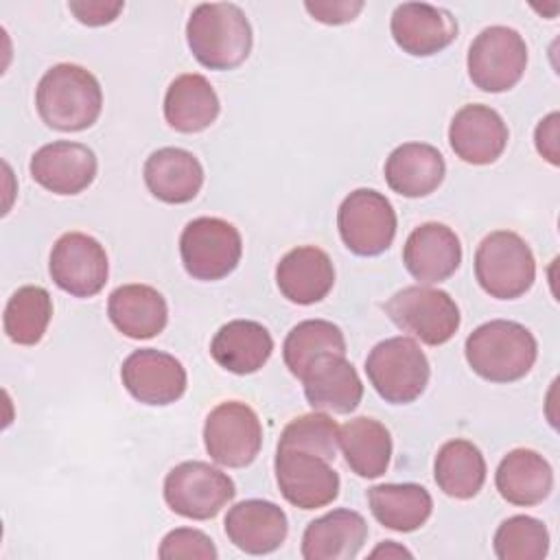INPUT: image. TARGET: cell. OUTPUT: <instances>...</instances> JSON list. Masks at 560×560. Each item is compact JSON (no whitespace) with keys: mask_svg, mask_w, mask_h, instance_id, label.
I'll list each match as a JSON object with an SVG mask.
<instances>
[{"mask_svg":"<svg viewBox=\"0 0 560 560\" xmlns=\"http://www.w3.org/2000/svg\"><path fill=\"white\" fill-rule=\"evenodd\" d=\"M368 505L383 527L402 534L420 529L433 512V499L420 483L372 486L368 490Z\"/></svg>","mask_w":560,"mask_h":560,"instance_id":"cell-29","label":"cell"},{"mask_svg":"<svg viewBox=\"0 0 560 560\" xmlns=\"http://www.w3.org/2000/svg\"><path fill=\"white\" fill-rule=\"evenodd\" d=\"M337 446H339V427L328 413H322V411L293 418L282 429L278 440V448L308 451L328 462L335 459Z\"/></svg>","mask_w":560,"mask_h":560,"instance_id":"cell-35","label":"cell"},{"mask_svg":"<svg viewBox=\"0 0 560 560\" xmlns=\"http://www.w3.org/2000/svg\"><path fill=\"white\" fill-rule=\"evenodd\" d=\"M492 547L499 560H542L549 551V532L542 521L516 514L497 527Z\"/></svg>","mask_w":560,"mask_h":560,"instance_id":"cell-34","label":"cell"},{"mask_svg":"<svg viewBox=\"0 0 560 560\" xmlns=\"http://www.w3.org/2000/svg\"><path fill=\"white\" fill-rule=\"evenodd\" d=\"M221 112L212 83L197 72L179 74L164 94V118L179 133H199L208 129Z\"/></svg>","mask_w":560,"mask_h":560,"instance_id":"cell-28","label":"cell"},{"mask_svg":"<svg viewBox=\"0 0 560 560\" xmlns=\"http://www.w3.org/2000/svg\"><path fill=\"white\" fill-rule=\"evenodd\" d=\"M328 354L346 357V337L328 319H304L289 330L282 343V359L295 378H304L311 365Z\"/></svg>","mask_w":560,"mask_h":560,"instance_id":"cell-32","label":"cell"},{"mask_svg":"<svg viewBox=\"0 0 560 560\" xmlns=\"http://www.w3.org/2000/svg\"><path fill=\"white\" fill-rule=\"evenodd\" d=\"M28 171L42 188L55 195H79L94 182L98 162L88 144L57 140L33 153Z\"/></svg>","mask_w":560,"mask_h":560,"instance_id":"cell-17","label":"cell"},{"mask_svg":"<svg viewBox=\"0 0 560 560\" xmlns=\"http://www.w3.org/2000/svg\"><path fill=\"white\" fill-rule=\"evenodd\" d=\"M494 483L508 503L532 508L551 494L553 470L540 453L532 448H514L499 462Z\"/></svg>","mask_w":560,"mask_h":560,"instance_id":"cell-27","label":"cell"},{"mask_svg":"<svg viewBox=\"0 0 560 560\" xmlns=\"http://www.w3.org/2000/svg\"><path fill=\"white\" fill-rule=\"evenodd\" d=\"M120 381L138 402L164 407L184 396L188 376L173 354L155 348H140L122 361Z\"/></svg>","mask_w":560,"mask_h":560,"instance_id":"cell-14","label":"cell"},{"mask_svg":"<svg viewBox=\"0 0 560 560\" xmlns=\"http://www.w3.org/2000/svg\"><path fill=\"white\" fill-rule=\"evenodd\" d=\"M273 352L271 332L254 319H232L223 324L212 341V359L228 372L245 376L258 372Z\"/></svg>","mask_w":560,"mask_h":560,"instance_id":"cell-26","label":"cell"},{"mask_svg":"<svg viewBox=\"0 0 560 560\" xmlns=\"http://www.w3.org/2000/svg\"><path fill=\"white\" fill-rule=\"evenodd\" d=\"M68 9L74 18L85 26H103L118 18L125 9V2H101V0H83V2H68Z\"/></svg>","mask_w":560,"mask_h":560,"instance_id":"cell-38","label":"cell"},{"mask_svg":"<svg viewBox=\"0 0 560 560\" xmlns=\"http://www.w3.org/2000/svg\"><path fill=\"white\" fill-rule=\"evenodd\" d=\"M508 125L501 114L488 105L470 103L455 112L448 125V144L453 153L475 166L492 164L508 147Z\"/></svg>","mask_w":560,"mask_h":560,"instance_id":"cell-16","label":"cell"},{"mask_svg":"<svg viewBox=\"0 0 560 560\" xmlns=\"http://www.w3.org/2000/svg\"><path fill=\"white\" fill-rule=\"evenodd\" d=\"M109 322L129 339H151L166 328L168 306L164 295L149 284H122L109 293Z\"/></svg>","mask_w":560,"mask_h":560,"instance_id":"cell-25","label":"cell"},{"mask_svg":"<svg viewBox=\"0 0 560 560\" xmlns=\"http://www.w3.org/2000/svg\"><path fill=\"white\" fill-rule=\"evenodd\" d=\"M243 254L241 232L225 219L197 217L179 236V256L188 276L212 282L230 276Z\"/></svg>","mask_w":560,"mask_h":560,"instance_id":"cell-6","label":"cell"},{"mask_svg":"<svg viewBox=\"0 0 560 560\" xmlns=\"http://www.w3.org/2000/svg\"><path fill=\"white\" fill-rule=\"evenodd\" d=\"M304 9L311 13L313 20L328 24V26H339V24H348L352 22L361 9L363 2L361 0H308L304 2Z\"/></svg>","mask_w":560,"mask_h":560,"instance_id":"cell-37","label":"cell"},{"mask_svg":"<svg viewBox=\"0 0 560 560\" xmlns=\"http://www.w3.org/2000/svg\"><path fill=\"white\" fill-rule=\"evenodd\" d=\"M35 107L44 125L57 131H83L103 109L98 79L83 66L57 63L44 72L35 88Z\"/></svg>","mask_w":560,"mask_h":560,"instance_id":"cell-1","label":"cell"},{"mask_svg":"<svg viewBox=\"0 0 560 560\" xmlns=\"http://www.w3.org/2000/svg\"><path fill=\"white\" fill-rule=\"evenodd\" d=\"M149 192L164 203H188L203 186V166L195 153L179 147L153 151L142 171Z\"/></svg>","mask_w":560,"mask_h":560,"instance_id":"cell-23","label":"cell"},{"mask_svg":"<svg viewBox=\"0 0 560 560\" xmlns=\"http://www.w3.org/2000/svg\"><path fill=\"white\" fill-rule=\"evenodd\" d=\"M203 446L219 466H249L262 448V424L256 411L241 400L219 402L203 422Z\"/></svg>","mask_w":560,"mask_h":560,"instance_id":"cell-11","label":"cell"},{"mask_svg":"<svg viewBox=\"0 0 560 560\" xmlns=\"http://www.w3.org/2000/svg\"><path fill=\"white\" fill-rule=\"evenodd\" d=\"M276 284L293 304L311 306L322 302L335 284L332 260L315 245L293 247L276 265Z\"/></svg>","mask_w":560,"mask_h":560,"instance_id":"cell-20","label":"cell"},{"mask_svg":"<svg viewBox=\"0 0 560 560\" xmlns=\"http://www.w3.org/2000/svg\"><path fill=\"white\" fill-rule=\"evenodd\" d=\"M234 497L230 475L208 462H182L164 477L166 505L190 521L214 518Z\"/></svg>","mask_w":560,"mask_h":560,"instance_id":"cell-9","label":"cell"},{"mask_svg":"<svg viewBox=\"0 0 560 560\" xmlns=\"http://www.w3.org/2000/svg\"><path fill=\"white\" fill-rule=\"evenodd\" d=\"M446 162L427 142H402L385 160L387 186L407 199L427 197L444 182Z\"/></svg>","mask_w":560,"mask_h":560,"instance_id":"cell-24","label":"cell"},{"mask_svg":"<svg viewBox=\"0 0 560 560\" xmlns=\"http://www.w3.org/2000/svg\"><path fill=\"white\" fill-rule=\"evenodd\" d=\"M402 265L418 284L444 282L462 265L459 236L444 223L427 221L407 236Z\"/></svg>","mask_w":560,"mask_h":560,"instance_id":"cell-18","label":"cell"},{"mask_svg":"<svg viewBox=\"0 0 560 560\" xmlns=\"http://www.w3.org/2000/svg\"><path fill=\"white\" fill-rule=\"evenodd\" d=\"M396 46L411 57H431L457 37V20L448 9L427 2H402L389 22Z\"/></svg>","mask_w":560,"mask_h":560,"instance_id":"cell-15","label":"cell"},{"mask_svg":"<svg viewBox=\"0 0 560 560\" xmlns=\"http://www.w3.org/2000/svg\"><path fill=\"white\" fill-rule=\"evenodd\" d=\"M396 210L374 188L352 190L337 210V228L343 245L357 256H378L396 236Z\"/></svg>","mask_w":560,"mask_h":560,"instance_id":"cell-10","label":"cell"},{"mask_svg":"<svg viewBox=\"0 0 560 560\" xmlns=\"http://www.w3.org/2000/svg\"><path fill=\"white\" fill-rule=\"evenodd\" d=\"M158 556L162 560H175V558H199V560H217L219 551L208 534L192 527H177L171 529L158 549Z\"/></svg>","mask_w":560,"mask_h":560,"instance_id":"cell-36","label":"cell"},{"mask_svg":"<svg viewBox=\"0 0 560 560\" xmlns=\"http://www.w3.org/2000/svg\"><path fill=\"white\" fill-rule=\"evenodd\" d=\"M475 278L490 298L516 300L525 295L536 280L534 254L516 232H490L477 245Z\"/></svg>","mask_w":560,"mask_h":560,"instance_id":"cell-4","label":"cell"},{"mask_svg":"<svg viewBox=\"0 0 560 560\" xmlns=\"http://www.w3.org/2000/svg\"><path fill=\"white\" fill-rule=\"evenodd\" d=\"M365 374L385 402L409 405L427 389L431 368L427 354L413 339L389 337L370 350Z\"/></svg>","mask_w":560,"mask_h":560,"instance_id":"cell-5","label":"cell"},{"mask_svg":"<svg viewBox=\"0 0 560 560\" xmlns=\"http://www.w3.org/2000/svg\"><path fill=\"white\" fill-rule=\"evenodd\" d=\"M52 317V300L44 287H20L7 302L2 326L7 337L18 346H35L42 341Z\"/></svg>","mask_w":560,"mask_h":560,"instance_id":"cell-33","label":"cell"},{"mask_svg":"<svg viewBox=\"0 0 560 560\" xmlns=\"http://www.w3.org/2000/svg\"><path fill=\"white\" fill-rule=\"evenodd\" d=\"M389 319L427 346H442L453 339L462 324L459 306L442 291L427 284H413L396 291L385 302Z\"/></svg>","mask_w":560,"mask_h":560,"instance_id":"cell-7","label":"cell"},{"mask_svg":"<svg viewBox=\"0 0 560 560\" xmlns=\"http://www.w3.org/2000/svg\"><path fill=\"white\" fill-rule=\"evenodd\" d=\"M468 77L481 92L512 90L527 68V44L510 26H488L470 44L466 55Z\"/></svg>","mask_w":560,"mask_h":560,"instance_id":"cell-8","label":"cell"},{"mask_svg":"<svg viewBox=\"0 0 560 560\" xmlns=\"http://www.w3.org/2000/svg\"><path fill=\"white\" fill-rule=\"evenodd\" d=\"M368 540L365 518L348 508L332 510L311 521L302 534L304 560H352Z\"/></svg>","mask_w":560,"mask_h":560,"instance_id":"cell-21","label":"cell"},{"mask_svg":"<svg viewBox=\"0 0 560 560\" xmlns=\"http://www.w3.org/2000/svg\"><path fill=\"white\" fill-rule=\"evenodd\" d=\"M48 271L61 291L74 298H92L105 287L109 262L105 247L94 236L66 232L50 249Z\"/></svg>","mask_w":560,"mask_h":560,"instance_id":"cell-12","label":"cell"},{"mask_svg":"<svg viewBox=\"0 0 560 560\" xmlns=\"http://www.w3.org/2000/svg\"><path fill=\"white\" fill-rule=\"evenodd\" d=\"M558 120L560 114L551 112L547 114L534 131V142H536V151L553 166L560 164V155H558Z\"/></svg>","mask_w":560,"mask_h":560,"instance_id":"cell-39","label":"cell"},{"mask_svg":"<svg viewBox=\"0 0 560 560\" xmlns=\"http://www.w3.org/2000/svg\"><path fill=\"white\" fill-rule=\"evenodd\" d=\"M339 448L354 475L376 479L389 466L392 435L383 422L359 416L339 427Z\"/></svg>","mask_w":560,"mask_h":560,"instance_id":"cell-30","label":"cell"},{"mask_svg":"<svg viewBox=\"0 0 560 560\" xmlns=\"http://www.w3.org/2000/svg\"><path fill=\"white\" fill-rule=\"evenodd\" d=\"M276 483L280 494L300 510H317L339 494V475L328 459L298 448H276Z\"/></svg>","mask_w":560,"mask_h":560,"instance_id":"cell-13","label":"cell"},{"mask_svg":"<svg viewBox=\"0 0 560 560\" xmlns=\"http://www.w3.org/2000/svg\"><path fill=\"white\" fill-rule=\"evenodd\" d=\"M304 396L315 411L350 413L363 398L359 372L343 354L317 359L302 378Z\"/></svg>","mask_w":560,"mask_h":560,"instance_id":"cell-22","label":"cell"},{"mask_svg":"<svg viewBox=\"0 0 560 560\" xmlns=\"http://www.w3.org/2000/svg\"><path fill=\"white\" fill-rule=\"evenodd\" d=\"M433 477L446 497L466 501L483 488L486 459L472 442L455 438L440 446L433 462Z\"/></svg>","mask_w":560,"mask_h":560,"instance_id":"cell-31","label":"cell"},{"mask_svg":"<svg viewBox=\"0 0 560 560\" xmlns=\"http://www.w3.org/2000/svg\"><path fill=\"white\" fill-rule=\"evenodd\" d=\"M223 527L228 540L249 556H267L276 551L289 534L284 510L265 499H245L232 505Z\"/></svg>","mask_w":560,"mask_h":560,"instance_id":"cell-19","label":"cell"},{"mask_svg":"<svg viewBox=\"0 0 560 560\" xmlns=\"http://www.w3.org/2000/svg\"><path fill=\"white\" fill-rule=\"evenodd\" d=\"M464 354L470 370L483 381L514 383L534 368L538 343L523 324L490 319L466 337Z\"/></svg>","mask_w":560,"mask_h":560,"instance_id":"cell-3","label":"cell"},{"mask_svg":"<svg viewBox=\"0 0 560 560\" xmlns=\"http://www.w3.org/2000/svg\"><path fill=\"white\" fill-rule=\"evenodd\" d=\"M370 556H372V558H378V556H385V558H392V556H407V558H411V551H407L405 547H400V545L394 542V540H385V542L378 545Z\"/></svg>","mask_w":560,"mask_h":560,"instance_id":"cell-40","label":"cell"},{"mask_svg":"<svg viewBox=\"0 0 560 560\" xmlns=\"http://www.w3.org/2000/svg\"><path fill=\"white\" fill-rule=\"evenodd\" d=\"M192 57L208 70H234L252 52V24L232 2L197 4L186 22Z\"/></svg>","mask_w":560,"mask_h":560,"instance_id":"cell-2","label":"cell"}]
</instances>
